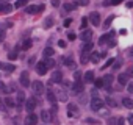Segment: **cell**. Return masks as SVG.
I'll return each instance as SVG.
<instances>
[{"label":"cell","instance_id":"6da1fadb","mask_svg":"<svg viewBox=\"0 0 133 125\" xmlns=\"http://www.w3.org/2000/svg\"><path fill=\"white\" fill-rule=\"evenodd\" d=\"M41 11H44V5H39V6L31 5V6H27L25 8V13L27 14H35V13H41Z\"/></svg>","mask_w":133,"mask_h":125},{"label":"cell","instance_id":"7a4b0ae2","mask_svg":"<svg viewBox=\"0 0 133 125\" xmlns=\"http://www.w3.org/2000/svg\"><path fill=\"white\" fill-rule=\"evenodd\" d=\"M102 106H103V102H102V99L92 97V100H91V108H92L94 111H99V109H102Z\"/></svg>","mask_w":133,"mask_h":125},{"label":"cell","instance_id":"3957f363","mask_svg":"<svg viewBox=\"0 0 133 125\" xmlns=\"http://www.w3.org/2000/svg\"><path fill=\"white\" fill-rule=\"evenodd\" d=\"M31 88H33V92H35L36 95H41V94L44 92V85H42L41 81H35V83L31 85Z\"/></svg>","mask_w":133,"mask_h":125},{"label":"cell","instance_id":"277c9868","mask_svg":"<svg viewBox=\"0 0 133 125\" xmlns=\"http://www.w3.org/2000/svg\"><path fill=\"white\" fill-rule=\"evenodd\" d=\"M36 123H38V116L33 114V113H30L25 117V125H36Z\"/></svg>","mask_w":133,"mask_h":125},{"label":"cell","instance_id":"5b68a950","mask_svg":"<svg viewBox=\"0 0 133 125\" xmlns=\"http://www.w3.org/2000/svg\"><path fill=\"white\" fill-rule=\"evenodd\" d=\"M89 20H91L92 25L99 27V24H100V14H99V13H91V14H89Z\"/></svg>","mask_w":133,"mask_h":125},{"label":"cell","instance_id":"8992f818","mask_svg":"<svg viewBox=\"0 0 133 125\" xmlns=\"http://www.w3.org/2000/svg\"><path fill=\"white\" fill-rule=\"evenodd\" d=\"M25 108H27L28 113H33V109L36 108V100H35V99H28V100L25 102Z\"/></svg>","mask_w":133,"mask_h":125},{"label":"cell","instance_id":"52a82bcc","mask_svg":"<svg viewBox=\"0 0 133 125\" xmlns=\"http://www.w3.org/2000/svg\"><path fill=\"white\" fill-rule=\"evenodd\" d=\"M36 71H38L39 75H44V74L47 72V66H45V63H44V61H39L38 64H36Z\"/></svg>","mask_w":133,"mask_h":125},{"label":"cell","instance_id":"ba28073f","mask_svg":"<svg viewBox=\"0 0 133 125\" xmlns=\"http://www.w3.org/2000/svg\"><path fill=\"white\" fill-rule=\"evenodd\" d=\"M91 38H92V31L91 30H83V33L80 34V39H83L85 42H89Z\"/></svg>","mask_w":133,"mask_h":125},{"label":"cell","instance_id":"9c48e42d","mask_svg":"<svg viewBox=\"0 0 133 125\" xmlns=\"http://www.w3.org/2000/svg\"><path fill=\"white\" fill-rule=\"evenodd\" d=\"M21 85L24 88H28L30 86V78H28V74L27 72H22V75H21Z\"/></svg>","mask_w":133,"mask_h":125},{"label":"cell","instance_id":"30bf717a","mask_svg":"<svg viewBox=\"0 0 133 125\" xmlns=\"http://www.w3.org/2000/svg\"><path fill=\"white\" fill-rule=\"evenodd\" d=\"M78 114V108L75 105H68V116L69 117H75Z\"/></svg>","mask_w":133,"mask_h":125},{"label":"cell","instance_id":"8fae6325","mask_svg":"<svg viewBox=\"0 0 133 125\" xmlns=\"http://www.w3.org/2000/svg\"><path fill=\"white\" fill-rule=\"evenodd\" d=\"M61 80H63L61 72H59V71H55L53 75H52V83H61Z\"/></svg>","mask_w":133,"mask_h":125},{"label":"cell","instance_id":"7c38bea8","mask_svg":"<svg viewBox=\"0 0 133 125\" xmlns=\"http://www.w3.org/2000/svg\"><path fill=\"white\" fill-rule=\"evenodd\" d=\"M47 100L52 103V106H56V97H55V94H53L50 89L47 91Z\"/></svg>","mask_w":133,"mask_h":125},{"label":"cell","instance_id":"4fadbf2b","mask_svg":"<svg viewBox=\"0 0 133 125\" xmlns=\"http://www.w3.org/2000/svg\"><path fill=\"white\" fill-rule=\"evenodd\" d=\"M24 102H25V95H24V92L21 91V92H17V97H16V105H17V106H21Z\"/></svg>","mask_w":133,"mask_h":125},{"label":"cell","instance_id":"5bb4252c","mask_svg":"<svg viewBox=\"0 0 133 125\" xmlns=\"http://www.w3.org/2000/svg\"><path fill=\"white\" fill-rule=\"evenodd\" d=\"M11 10H13V6L11 5H8V3H0V11L2 13H11Z\"/></svg>","mask_w":133,"mask_h":125},{"label":"cell","instance_id":"9a60e30c","mask_svg":"<svg viewBox=\"0 0 133 125\" xmlns=\"http://www.w3.org/2000/svg\"><path fill=\"white\" fill-rule=\"evenodd\" d=\"M102 80H103V86H105V88H110L111 83H113V77H111V75H105Z\"/></svg>","mask_w":133,"mask_h":125},{"label":"cell","instance_id":"2e32d148","mask_svg":"<svg viewBox=\"0 0 133 125\" xmlns=\"http://www.w3.org/2000/svg\"><path fill=\"white\" fill-rule=\"evenodd\" d=\"M0 69H3L6 72H13L14 71V66L13 64H5V63H0Z\"/></svg>","mask_w":133,"mask_h":125},{"label":"cell","instance_id":"e0dca14e","mask_svg":"<svg viewBox=\"0 0 133 125\" xmlns=\"http://www.w3.org/2000/svg\"><path fill=\"white\" fill-rule=\"evenodd\" d=\"M74 92H77V94L83 92V83H82V81H75V85H74Z\"/></svg>","mask_w":133,"mask_h":125},{"label":"cell","instance_id":"ac0fdd59","mask_svg":"<svg viewBox=\"0 0 133 125\" xmlns=\"http://www.w3.org/2000/svg\"><path fill=\"white\" fill-rule=\"evenodd\" d=\"M41 119H42V122H50V119H52V116H50V113L49 111H42L41 113Z\"/></svg>","mask_w":133,"mask_h":125},{"label":"cell","instance_id":"d6986e66","mask_svg":"<svg viewBox=\"0 0 133 125\" xmlns=\"http://www.w3.org/2000/svg\"><path fill=\"white\" fill-rule=\"evenodd\" d=\"M122 103H124V106H125V108H128V109H133V100H131V99L125 97V99L122 100Z\"/></svg>","mask_w":133,"mask_h":125},{"label":"cell","instance_id":"ffe728a7","mask_svg":"<svg viewBox=\"0 0 133 125\" xmlns=\"http://www.w3.org/2000/svg\"><path fill=\"white\" fill-rule=\"evenodd\" d=\"M75 6H77V5H75V3H71V2H66V3L63 5V8H64L66 11H74Z\"/></svg>","mask_w":133,"mask_h":125},{"label":"cell","instance_id":"44dd1931","mask_svg":"<svg viewBox=\"0 0 133 125\" xmlns=\"http://www.w3.org/2000/svg\"><path fill=\"white\" fill-rule=\"evenodd\" d=\"M117 81H119L121 85H127V81H128V75H127V74H121V75L117 77Z\"/></svg>","mask_w":133,"mask_h":125},{"label":"cell","instance_id":"7402d4cb","mask_svg":"<svg viewBox=\"0 0 133 125\" xmlns=\"http://www.w3.org/2000/svg\"><path fill=\"white\" fill-rule=\"evenodd\" d=\"M111 36H113V33H110V34H103V36L99 39V44H100V45H102V44H107L108 39H111Z\"/></svg>","mask_w":133,"mask_h":125},{"label":"cell","instance_id":"603a6c76","mask_svg":"<svg viewBox=\"0 0 133 125\" xmlns=\"http://www.w3.org/2000/svg\"><path fill=\"white\" fill-rule=\"evenodd\" d=\"M85 80H86L88 83L94 81V72H92V71H88V72L85 74Z\"/></svg>","mask_w":133,"mask_h":125},{"label":"cell","instance_id":"cb8c5ba5","mask_svg":"<svg viewBox=\"0 0 133 125\" xmlns=\"http://www.w3.org/2000/svg\"><path fill=\"white\" fill-rule=\"evenodd\" d=\"M30 47H31V39H25V41L22 42V48H24V50H28Z\"/></svg>","mask_w":133,"mask_h":125},{"label":"cell","instance_id":"d4e9b609","mask_svg":"<svg viewBox=\"0 0 133 125\" xmlns=\"http://www.w3.org/2000/svg\"><path fill=\"white\" fill-rule=\"evenodd\" d=\"M91 48H92V44H91V42H88V44H85V47H83L82 53H86V55H88V53L91 52Z\"/></svg>","mask_w":133,"mask_h":125},{"label":"cell","instance_id":"484cf974","mask_svg":"<svg viewBox=\"0 0 133 125\" xmlns=\"http://www.w3.org/2000/svg\"><path fill=\"white\" fill-rule=\"evenodd\" d=\"M64 64L68 66V67H72L75 63H74V59H72V58H64Z\"/></svg>","mask_w":133,"mask_h":125},{"label":"cell","instance_id":"4316f807","mask_svg":"<svg viewBox=\"0 0 133 125\" xmlns=\"http://www.w3.org/2000/svg\"><path fill=\"white\" fill-rule=\"evenodd\" d=\"M53 53H55V52H53V48H52V47H45V50H44V56H47V58H49V56H52Z\"/></svg>","mask_w":133,"mask_h":125},{"label":"cell","instance_id":"83f0119b","mask_svg":"<svg viewBox=\"0 0 133 125\" xmlns=\"http://www.w3.org/2000/svg\"><path fill=\"white\" fill-rule=\"evenodd\" d=\"M8 58H10V59H16V58H17V48L11 50V52L8 53Z\"/></svg>","mask_w":133,"mask_h":125},{"label":"cell","instance_id":"f1b7e54d","mask_svg":"<svg viewBox=\"0 0 133 125\" xmlns=\"http://www.w3.org/2000/svg\"><path fill=\"white\" fill-rule=\"evenodd\" d=\"M99 59H100V55H99L97 52H94V53L91 55V61H92V63H99Z\"/></svg>","mask_w":133,"mask_h":125},{"label":"cell","instance_id":"f546056e","mask_svg":"<svg viewBox=\"0 0 133 125\" xmlns=\"http://www.w3.org/2000/svg\"><path fill=\"white\" fill-rule=\"evenodd\" d=\"M44 63H45L47 69H52V67H55V61H53V59H47V61H44Z\"/></svg>","mask_w":133,"mask_h":125},{"label":"cell","instance_id":"4dcf8cb0","mask_svg":"<svg viewBox=\"0 0 133 125\" xmlns=\"http://www.w3.org/2000/svg\"><path fill=\"white\" fill-rule=\"evenodd\" d=\"M5 25H0V41H3L5 39Z\"/></svg>","mask_w":133,"mask_h":125},{"label":"cell","instance_id":"1f68e13d","mask_svg":"<svg viewBox=\"0 0 133 125\" xmlns=\"http://www.w3.org/2000/svg\"><path fill=\"white\" fill-rule=\"evenodd\" d=\"M94 85H96V88H103V80L102 78H99V80H94Z\"/></svg>","mask_w":133,"mask_h":125},{"label":"cell","instance_id":"d6a6232c","mask_svg":"<svg viewBox=\"0 0 133 125\" xmlns=\"http://www.w3.org/2000/svg\"><path fill=\"white\" fill-rule=\"evenodd\" d=\"M25 3H27V0H17L14 6H16V8H22V6H24Z\"/></svg>","mask_w":133,"mask_h":125},{"label":"cell","instance_id":"836d02e7","mask_svg":"<svg viewBox=\"0 0 133 125\" xmlns=\"http://www.w3.org/2000/svg\"><path fill=\"white\" fill-rule=\"evenodd\" d=\"M72 2H77V3L82 5V6H86V5L89 3V0H72Z\"/></svg>","mask_w":133,"mask_h":125},{"label":"cell","instance_id":"e575fe53","mask_svg":"<svg viewBox=\"0 0 133 125\" xmlns=\"http://www.w3.org/2000/svg\"><path fill=\"white\" fill-rule=\"evenodd\" d=\"M5 102H6V106H14V105H16V103H14V100H13V99H10V97H8V99H5Z\"/></svg>","mask_w":133,"mask_h":125},{"label":"cell","instance_id":"d590c367","mask_svg":"<svg viewBox=\"0 0 133 125\" xmlns=\"http://www.w3.org/2000/svg\"><path fill=\"white\" fill-rule=\"evenodd\" d=\"M86 25H88V19L83 17V19H82V30H86Z\"/></svg>","mask_w":133,"mask_h":125},{"label":"cell","instance_id":"8d00e7d4","mask_svg":"<svg viewBox=\"0 0 133 125\" xmlns=\"http://www.w3.org/2000/svg\"><path fill=\"white\" fill-rule=\"evenodd\" d=\"M107 103H108V105H110V106H113V108H114V106H116V103H114V100H113V99H111V97H107Z\"/></svg>","mask_w":133,"mask_h":125},{"label":"cell","instance_id":"74e56055","mask_svg":"<svg viewBox=\"0 0 133 125\" xmlns=\"http://www.w3.org/2000/svg\"><path fill=\"white\" fill-rule=\"evenodd\" d=\"M0 91H3V92H8V88L3 81H0Z\"/></svg>","mask_w":133,"mask_h":125},{"label":"cell","instance_id":"f35d334b","mask_svg":"<svg viewBox=\"0 0 133 125\" xmlns=\"http://www.w3.org/2000/svg\"><path fill=\"white\" fill-rule=\"evenodd\" d=\"M75 38H77V36H75V33H72V31H69V33H68V39H69V41H74Z\"/></svg>","mask_w":133,"mask_h":125},{"label":"cell","instance_id":"ab89813d","mask_svg":"<svg viewBox=\"0 0 133 125\" xmlns=\"http://www.w3.org/2000/svg\"><path fill=\"white\" fill-rule=\"evenodd\" d=\"M110 24H111V17H108V19L105 20V24H103V28H108V27H110Z\"/></svg>","mask_w":133,"mask_h":125},{"label":"cell","instance_id":"60d3db41","mask_svg":"<svg viewBox=\"0 0 133 125\" xmlns=\"http://www.w3.org/2000/svg\"><path fill=\"white\" fill-rule=\"evenodd\" d=\"M127 91L133 94V81H131V83H128V86H127Z\"/></svg>","mask_w":133,"mask_h":125},{"label":"cell","instance_id":"b9f144b4","mask_svg":"<svg viewBox=\"0 0 133 125\" xmlns=\"http://www.w3.org/2000/svg\"><path fill=\"white\" fill-rule=\"evenodd\" d=\"M71 24H72V19H66L64 20V27H69Z\"/></svg>","mask_w":133,"mask_h":125},{"label":"cell","instance_id":"7bdbcfd3","mask_svg":"<svg viewBox=\"0 0 133 125\" xmlns=\"http://www.w3.org/2000/svg\"><path fill=\"white\" fill-rule=\"evenodd\" d=\"M113 63H114V59H113V58H111V59H108V61H107V64H105L103 67H108V66H111Z\"/></svg>","mask_w":133,"mask_h":125},{"label":"cell","instance_id":"ee69618b","mask_svg":"<svg viewBox=\"0 0 133 125\" xmlns=\"http://www.w3.org/2000/svg\"><path fill=\"white\" fill-rule=\"evenodd\" d=\"M52 24H53V20H52V19H47V20H45V27H47V28H49Z\"/></svg>","mask_w":133,"mask_h":125},{"label":"cell","instance_id":"f6af8a7d","mask_svg":"<svg viewBox=\"0 0 133 125\" xmlns=\"http://www.w3.org/2000/svg\"><path fill=\"white\" fill-rule=\"evenodd\" d=\"M80 77H82V74H80V72H75V77H74L75 81H80Z\"/></svg>","mask_w":133,"mask_h":125},{"label":"cell","instance_id":"bcb514c9","mask_svg":"<svg viewBox=\"0 0 133 125\" xmlns=\"http://www.w3.org/2000/svg\"><path fill=\"white\" fill-rule=\"evenodd\" d=\"M121 2H124V0H111V5H119Z\"/></svg>","mask_w":133,"mask_h":125},{"label":"cell","instance_id":"7dc6e473","mask_svg":"<svg viewBox=\"0 0 133 125\" xmlns=\"http://www.w3.org/2000/svg\"><path fill=\"white\" fill-rule=\"evenodd\" d=\"M116 122H117L116 119H108V125H114Z\"/></svg>","mask_w":133,"mask_h":125},{"label":"cell","instance_id":"c3c4849f","mask_svg":"<svg viewBox=\"0 0 133 125\" xmlns=\"http://www.w3.org/2000/svg\"><path fill=\"white\" fill-rule=\"evenodd\" d=\"M52 5L53 6H59V0H52Z\"/></svg>","mask_w":133,"mask_h":125},{"label":"cell","instance_id":"681fc988","mask_svg":"<svg viewBox=\"0 0 133 125\" xmlns=\"http://www.w3.org/2000/svg\"><path fill=\"white\" fill-rule=\"evenodd\" d=\"M58 45H59V47H63V48H64V47H66V42H64V41H59V42H58Z\"/></svg>","mask_w":133,"mask_h":125},{"label":"cell","instance_id":"f907efd6","mask_svg":"<svg viewBox=\"0 0 133 125\" xmlns=\"http://www.w3.org/2000/svg\"><path fill=\"white\" fill-rule=\"evenodd\" d=\"M127 75H128V77H130V75H133V67H130V69L127 71Z\"/></svg>","mask_w":133,"mask_h":125},{"label":"cell","instance_id":"816d5d0a","mask_svg":"<svg viewBox=\"0 0 133 125\" xmlns=\"http://www.w3.org/2000/svg\"><path fill=\"white\" fill-rule=\"evenodd\" d=\"M114 63H116V64H114V69H119V67H121V63H119V61H114Z\"/></svg>","mask_w":133,"mask_h":125},{"label":"cell","instance_id":"f5cc1de1","mask_svg":"<svg viewBox=\"0 0 133 125\" xmlns=\"http://www.w3.org/2000/svg\"><path fill=\"white\" fill-rule=\"evenodd\" d=\"M86 122H89V123H96L97 120H96V119H86Z\"/></svg>","mask_w":133,"mask_h":125},{"label":"cell","instance_id":"db71d44e","mask_svg":"<svg viewBox=\"0 0 133 125\" xmlns=\"http://www.w3.org/2000/svg\"><path fill=\"white\" fill-rule=\"evenodd\" d=\"M128 123L133 125V114H130V117H128Z\"/></svg>","mask_w":133,"mask_h":125},{"label":"cell","instance_id":"11a10c76","mask_svg":"<svg viewBox=\"0 0 133 125\" xmlns=\"http://www.w3.org/2000/svg\"><path fill=\"white\" fill-rule=\"evenodd\" d=\"M124 123H125L124 119H119V120H117V125H124Z\"/></svg>","mask_w":133,"mask_h":125},{"label":"cell","instance_id":"9f6ffc18","mask_svg":"<svg viewBox=\"0 0 133 125\" xmlns=\"http://www.w3.org/2000/svg\"><path fill=\"white\" fill-rule=\"evenodd\" d=\"M0 109H5V106H3V103H2V99H0Z\"/></svg>","mask_w":133,"mask_h":125},{"label":"cell","instance_id":"6f0895ef","mask_svg":"<svg viewBox=\"0 0 133 125\" xmlns=\"http://www.w3.org/2000/svg\"><path fill=\"white\" fill-rule=\"evenodd\" d=\"M131 56H133V53H131Z\"/></svg>","mask_w":133,"mask_h":125}]
</instances>
